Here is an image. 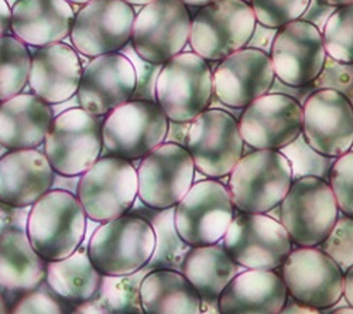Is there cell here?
Instances as JSON below:
<instances>
[{
  "mask_svg": "<svg viewBox=\"0 0 353 314\" xmlns=\"http://www.w3.org/2000/svg\"><path fill=\"white\" fill-rule=\"evenodd\" d=\"M86 218L77 195L51 188L30 207L26 233L44 261H60L82 244Z\"/></svg>",
  "mask_w": 353,
  "mask_h": 314,
  "instance_id": "6da1fadb",
  "label": "cell"
},
{
  "mask_svg": "<svg viewBox=\"0 0 353 314\" xmlns=\"http://www.w3.org/2000/svg\"><path fill=\"white\" fill-rule=\"evenodd\" d=\"M291 183V167L281 152L253 149L234 164L226 186L236 211L266 213L281 204Z\"/></svg>",
  "mask_w": 353,
  "mask_h": 314,
  "instance_id": "7a4b0ae2",
  "label": "cell"
},
{
  "mask_svg": "<svg viewBox=\"0 0 353 314\" xmlns=\"http://www.w3.org/2000/svg\"><path fill=\"white\" fill-rule=\"evenodd\" d=\"M156 246L152 225L134 214L101 222L88 242L94 266L109 276L130 275L150 261Z\"/></svg>",
  "mask_w": 353,
  "mask_h": 314,
  "instance_id": "3957f363",
  "label": "cell"
},
{
  "mask_svg": "<svg viewBox=\"0 0 353 314\" xmlns=\"http://www.w3.org/2000/svg\"><path fill=\"white\" fill-rule=\"evenodd\" d=\"M103 117H95L81 106L57 113L46 139L44 155L55 173L81 176L99 157Z\"/></svg>",
  "mask_w": 353,
  "mask_h": 314,
  "instance_id": "277c9868",
  "label": "cell"
},
{
  "mask_svg": "<svg viewBox=\"0 0 353 314\" xmlns=\"http://www.w3.org/2000/svg\"><path fill=\"white\" fill-rule=\"evenodd\" d=\"M168 122L157 102L130 99L103 118L101 156L140 160L164 144Z\"/></svg>",
  "mask_w": 353,
  "mask_h": 314,
  "instance_id": "5b68a950",
  "label": "cell"
},
{
  "mask_svg": "<svg viewBox=\"0 0 353 314\" xmlns=\"http://www.w3.org/2000/svg\"><path fill=\"white\" fill-rule=\"evenodd\" d=\"M254 24V13L245 0H214L191 16V51L207 61H221L246 47Z\"/></svg>",
  "mask_w": 353,
  "mask_h": 314,
  "instance_id": "8992f818",
  "label": "cell"
},
{
  "mask_svg": "<svg viewBox=\"0 0 353 314\" xmlns=\"http://www.w3.org/2000/svg\"><path fill=\"white\" fill-rule=\"evenodd\" d=\"M212 95V68L194 51L176 54L161 66L156 101L170 121L191 122L210 106Z\"/></svg>",
  "mask_w": 353,
  "mask_h": 314,
  "instance_id": "52a82bcc",
  "label": "cell"
},
{
  "mask_svg": "<svg viewBox=\"0 0 353 314\" xmlns=\"http://www.w3.org/2000/svg\"><path fill=\"white\" fill-rule=\"evenodd\" d=\"M280 207V222L294 246L319 245L341 214L328 181L318 177L294 180Z\"/></svg>",
  "mask_w": 353,
  "mask_h": 314,
  "instance_id": "ba28073f",
  "label": "cell"
},
{
  "mask_svg": "<svg viewBox=\"0 0 353 314\" xmlns=\"http://www.w3.org/2000/svg\"><path fill=\"white\" fill-rule=\"evenodd\" d=\"M239 122L229 112L207 108L190 124L185 149L195 170L208 179H225L243 156Z\"/></svg>",
  "mask_w": 353,
  "mask_h": 314,
  "instance_id": "9c48e42d",
  "label": "cell"
},
{
  "mask_svg": "<svg viewBox=\"0 0 353 314\" xmlns=\"http://www.w3.org/2000/svg\"><path fill=\"white\" fill-rule=\"evenodd\" d=\"M234 215L226 183L208 177L194 181L174 207L176 233L191 246L221 242Z\"/></svg>",
  "mask_w": 353,
  "mask_h": 314,
  "instance_id": "30bf717a",
  "label": "cell"
},
{
  "mask_svg": "<svg viewBox=\"0 0 353 314\" xmlns=\"http://www.w3.org/2000/svg\"><path fill=\"white\" fill-rule=\"evenodd\" d=\"M77 197L88 218L114 219L129 213L137 198V170L126 159L101 156L81 175Z\"/></svg>",
  "mask_w": 353,
  "mask_h": 314,
  "instance_id": "8fae6325",
  "label": "cell"
},
{
  "mask_svg": "<svg viewBox=\"0 0 353 314\" xmlns=\"http://www.w3.org/2000/svg\"><path fill=\"white\" fill-rule=\"evenodd\" d=\"M221 244L242 268L261 271H277L294 246L283 224L264 213L234 215Z\"/></svg>",
  "mask_w": 353,
  "mask_h": 314,
  "instance_id": "7c38bea8",
  "label": "cell"
},
{
  "mask_svg": "<svg viewBox=\"0 0 353 314\" xmlns=\"http://www.w3.org/2000/svg\"><path fill=\"white\" fill-rule=\"evenodd\" d=\"M191 13L180 0H154L134 16L130 43L143 60L164 64L185 50Z\"/></svg>",
  "mask_w": 353,
  "mask_h": 314,
  "instance_id": "4fadbf2b",
  "label": "cell"
},
{
  "mask_svg": "<svg viewBox=\"0 0 353 314\" xmlns=\"http://www.w3.org/2000/svg\"><path fill=\"white\" fill-rule=\"evenodd\" d=\"M137 197L152 208L175 207L195 181V164L184 146L164 141L137 166Z\"/></svg>",
  "mask_w": 353,
  "mask_h": 314,
  "instance_id": "5bb4252c",
  "label": "cell"
},
{
  "mask_svg": "<svg viewBox=\"0 0 353 314\" xmlns=\"http://www.w3.org/2000/svg\"><path fill=\"white\" fill-rule=\"evenodd\" d=\"M279 269L287 295L319 311L342 296L343 272L318 246H292Z\"/></svg>",
  "mask_w": 353,
  "mask_h": 314,
  "instance_id": "9a60e30c",
  "label": "cell"
},
{
  "mask_svg": "<svg viewBox=\"0 0 353 314\" xmlns=\"http://www.w3.org/2000/svg\"><path fill=\"white\" fill-rule=\"evenodd\" d=\"M134 16L125 0H91L75 13L68 37L86 59L116 52L130 41Z\"/></svg>",
  "mask_w": 353,
  "mask_h": 314,
  "instance_id": "2e32d148",
  "label": "cell"
},
{
  "mask_svg": "<svg viewBox=\"0 0 353 314\" xmlns=\"http://www.w3.org/2000/svg\"><path fill=\"white\" fill-rule=\"evenodd\" d=\"M241 136L252 149L280 150L303 132V105L283 94H264L243 108Z\"/></svg>",
  "mask_w": 353,
  "mask_h": 314,
  "instance_id": "e0dca14e",
  "label": "cell"
},
{
  "mask_svg": "<svg viewBox=\"0 0 353 314\" xmlns=\"http://www.w3.org/2000/svg\"><path fill=\"white\" fill-rule=\"evenodd\" d=\"M321 155L338 157L353 146L352 102L338 91L315 90L303 104V132Z\"/></svg>",
  "mask_w": 353,
  "mask_h": 314,
  "instance_id": "ac0fdd59",
  "label": "cell"
},
{
  "mask_svg": "<svg viewBox=\"0 0 353 314\" xmlns=\"http://www.w3.org/2000/svg\"><path fill=\"white\" fill-rule=\"evenodd\" d=\"M269 55L276 78L291 87L312 84L327 59L321 32L300 19L279 28Z\"/></svg>",
  "mask_w": 353,
  "mask_h": 314,
  "instance_id": "d6986e66",
  "label": "cell"
},
{
  "mask_svg": "<svg viewBox=\"0 0 353 314\" xmlns=\"http://www.w3.org/2000/svg\"><path fill=\"white\" fill-rule=\"evenodd\" d=\"M136 90L133 64L119 51L94 57L82 67L77 99L82 109L95 117L132 99Z\"/></svg>",
  "mask_w": 353,
  "mask_h": 314,
  "instance_id": "ffe728a7",
  "label": "cell"
},
{
  "mask_svg": "<svg viewBox=\"0 0 353 314\" xmlns=\"http://www.w3.org/2000/svg\"><path fill=\"white\" fill-rule=\"evenodd\" d=\"M274 78L270 55L243 47L215 66L212 71L214 95L226 106L243 109L268 94Z\"/></svg>",
  "mask_w": 353,
  "mask_h": 314,
  "instance_id": "44dd1931",
  "label": "cell"
},
{
  "mask_svg": "<svg viewBox=\"0 0 353 314\" xmlns=\"http://www.w3.org/2000/svg\"><path fill=\"white\" fill-rule=\"evenodd\" d=\"M82 67L79 54L70 44H47L32 55L27 84L48 105L64 104L77 95Z\"/></svg>",
  "mask_w": 353,
  "mask_h": 314,
  "instance_id": "7402d4cb",
  "label": "cell"
},
{
  "mask_svg": "<svg viewBox=\"0 0 353 314\" xmlns=\"http://www.w3.org/2000/svg\"><path fill=\"white\" fill-rule=\"evenodd\" d=\"M54 180V170L37 149L8 150L0 157V203L10 207H32Z\"/></svg>",
  "mask_w": 353,
  "mask_h": 314,
  "instance_id": "603a6c76",
  "label": "cell"
},
{
  "mask_svg": "<svg viewBox=\"0 0 353 314\" xmlns=\"http://www.w3.org/2000/svg\"><path fill=\"white\" fill-rule=\"evenodd\" d=\"M74 17L68 0H17L12 8L10 30L26 46L43 47L64 41Z\"/></svg>",
  "mask_w": 353,
  "mask_h": 314,
  "instance_id": "cb8c5ba5",
  "label": "cell"
},
{
  "mask_svg": "<svg viewBox=\"0 0 353 314\" xmlns=\"http://www.w3.org/2000/svg\"><path fill=\"white\" fill-rule=\"evenodd\" d=\"M285 284L276 271L243 269L219 295L221 314H280Z\"/></svg>",
  "mask_w": 353,
  "mask_h": 314,
  "instance_id": "d4e9b609",
  "label": "cell"
},
{
  "mask_svg": "<svg viewBox=\"0 0 353 314\" xmlns=\"http://www.w3.org/2000/svg\"><path fill=\"white\" fill-rule=\"evenodd\" d=\"M52 119V105L33 92H20L0 102V145L8 150L37 149Z\"/></svg>",
  "mask_w": 353,
  "mask_h": 314,
  "instance_id": "484cf974",
  "label": "cell"
},
{
  "mask_svg": "<svg viewBox=\"0 0 353 314\" xmlns=\"http://www.w3.org/2000/svg\"><path fill=\"white\" fill-rule=\"evenodd\" d=\"M46 264L26 228L12 226L0 234V289L23 295L39 288L46 279Z\"/></svg>",
  "mask_w": 353,
  "mask_h": 314,
  "instance_id": "4316f807",
  "label": "cell"
},
{
  "mask_svg": "<svg viewBox=\"0 0 353 314\" xmlns=\"http://www.w3.org/2000/svg\"><path fill=\"white\" fill-rule=\"evenodd\" d=\"M145 314H201V297L187 277L172 269H153L140 284Z\"/></svg>",
  "mask_w": 353,
  "mask_h": 314,
  "instance_id": "83f0119b",
  "label": "cell"
},
{
  "mask_svg": "<svg viewBox=\"0 0 353 314\" xmlns=\"http://www.w3.org/2000/svg\"><path fill=\"white\" fill-rule=\"evenodd\" d=\"M44 282L57 296L77 304L98 295L102 273L94 266L88 246L81 244L67 258L46 264Z\"/></svg>",
  "mask_w": 353,
  "mask_h": 314,
  "instance_id": "f1b7e54d",
  "label": "cell"
},
{
  "mask_svg": "<svg viewBox=\"0 0 353 314\" xmlns=\"http://www.w3.org/2000/svg\"><path fill=\"white\" fill-rule=\"evenodd\" d=\"M243 269L230 258L223 245L216 242L192 246L183 262L181 273L201 299H215Z\"/></svg>",
  "mask_w": 353,
  "mask_h": 314,
  "instance_id": "f546056e",
  "label": "cell"
},
{
  "mask_svg": "<svg viewBox=\"0 0 353 314\" xmlns=\"http://www.w3.org/2000/svg\"><path fill=\"white\" fill-rule=\"evenodd\" d=\"M129 214L139 215L149 222L156 235V246L150 261L147 262V269H172L181 272L183 262L191 245L184 242L176 233L174 222V207L157 210L145 206L137 197Z\"/></svg>",
  "mask_w": 353,
  "mask_h": 314,
  "instance_id": "4dcf8cb0",
  "label": "cell"
},
{
  "mask_svg": "<svg viewBox=\"0 0 353 314\" xmlns=\"http://www.w3.org/2000/svg\"><path fill=\"white\" fill-rule=\"evenodd\" d=\"M150 269L145 266L130 275H102V284L94 297L108 314H144L140 303V284Z\"/></svg>",
  "mask_w": 353,
  "mask_h": 314,
  "instance_id": "1f68e13d",
  "label": "cell"
},
{
  "mask_svg": "<svg viewBox=\"0 0 353 314\" xmlns=\"http://www.w3.org/2000/svg\"><path fill=\"white\" fill-rule=\"evenodd\" d=\"M32 55L13 36L0 37V102L20 94L28 82Z\"/></svg>",
  "mask_w": 353,
  "mask_h": 314,
  "instance_id": "d6a6232c",
  "label": "cell"
},
{
  "mask_svg": "<svg viewBox=\"0 0 353 314\" xmlns=\"http://www.w3.org/2000/svg\"><path fill=\"white\" fill-rule=\"evenodd\" d=\"M325 52L331 59L353 64V5L336 8L321 30Z\"/></svg>",
  "mask_w": 353,
  "mask_h": 314,
  "instance_id": "836d02e7",
  "label": "cell"
},
{
  "mask_svg": "<svg viewBox=\"0 0 353 314\" xmlns=\"http://www.w3.org/2000/svg\"><path fill=\"white\" fill-rule=\"evenodd\" d=\"M279 152H281L290 163L292 181L303 177H318L328 181L331 166L336 159L314 150L303 133Z\"/></svg>",
  "mask_w": 353,
  "mask_h": 314,
  "instance_id": "e575fe53",
  "label": "cell"
},
{
  "mask_svg": "<svg viewBox=\"0 0 353 314\" xmlns=\"http://www.w3.org/2000/svg\"><path fill=\"white\" fill-rule=\"evenodd\" d=\"M323 253L336 262L345 273L353 268V219L346 214H339L328 237L316 245Z\"/></svg>",
  "mask_w": 353,
  "mask_h": 314,
  "instance_id": "d590c367",
  "label": "cell"
},
{
  "mask_svg": "<svg viewBox=\"0 0 353 314\" xmlns=\"http://www.w3.org/2000/svg\"><path fill=\"white\" fill-rule=\"evenodd\" d=\"M308 3L310 0H249L256 21L273 28L299 20Z\"/></svg>",
  "mask_w": 353,
  "mask_h": 314,
  "instance_id": "8d00e7d4",
  "label": "cell"
},
{
  "mask_svg": "<svg viewBox=\"0 0 353 314\" xmlns=\"http://www.w3.org/2000/svg\"><path fill=\"white\" fill-rule=\"evenodd\" d=\"M74 304L57 296L46 282L39 288L23 293L9 308L12 314H64L72 313Z\"/></svg>",
  "mask_w": 353,
  "mask_h": 314,
  "instance_id": "74e56055",
  "label": "cell"
},
{
  "mask_svg": "<svg viewBox=\"0 0 353 314\" xmlns=\"http://www.w3.org/2000/svg\"><path fill=\"white\" fill-rule=\"evenodd\" d=\"M328 184L342 214L353 217V150L338 156L331 166Z\"/></svg>",
  "mask_w": 353,
  "mask_h": 314,
  "instance_id": "f35d334b",
  "label": "cell"
},
{
  "mask_svg": "<svg viewBox=\"0 0 353 314\" xmlns=\"http://www.w3.org/2000/svg\"><path fill=\"white\" fill-rule=\"evenodd\" d=\"M121 54H123L126 59L133 64L134 74H136V90L132 95V99H140V101H156V81L159 77V72L161 70L163 64H153L143 60L141 57L136 54L133 50L132 43H126L121 50Z\"/></svg>",
  "mask_w": 353,
  "mask_h": 314,
  "instance_id": "ab89813d",
  "label": "cell"
},
{
  "mask_svg": "<svg viewBox=\"0 0 353 314\" xmlns=\"http://www.w3.org/2000/svg\"><path fill=\"white\" fill-rule=\"evenodd\" d=\"M312 90H334L353 102V64L335 61L327 55L318 77L311 84Z\"/></svg>",
  "mask_w": 353,
  "mask_h": 314,
  "instance_id": "60d3db41",
  "label": "cell"
},
{
  "mask_svg": "<svg viewBox=\"0 0 353 314\" xmlns=\"http://www.w3.org/2000/svg\"><path fill=\"white\" fill-rule=\"evenodd\" d=\"M335 9H336L335 6L323 3L321 0H310V3L304 10V13L301 14L300 20L311 23L321 32L323 26H325L327 20L330 19V16L335 12Z\"/></svg>",
  "mask_w": 353,
  "mask_h": 314,
  "instance_id": "b9f144b4",
  "label": "cell"
},
{
  "mask_svg": "<svg viewBox=\"0 0 353 314\" xmlns=\"http://www.w3.org/2000/svg\"><path fill=\"white\" fill-rule=\"evenodd\" d=\"M28 211H30V207L16 208L0 203V234L5 233L12 226L26 228Z\"/></svg>",
  "mask_w": 353,
  "mask_h": 314,
  "instance_id": "7bdbcfd3",
  "label": "cell"
},
{
  "mask_svg": "<svg viewBox=\"0 0 353 314\" xmlns=\"http://www.w3.org/2000/svg\"><path fill=\"white\" fill-rule=\"evenodd\" d=\"M279 28H273V27H268V26H263L259 21H256L254 24V30L246 44V47L249 48H256L264 52H270L272 46H273V40L277 35Z\"/></svg>",
  "mask_w": 353,
  "mask_h": 314,
  "instance_id": "ee69618b",
  "label": "cell"
},
{
  "mask_svg": "<svg viewBox=\"0 0 353 314\" xmlns=\"http://www.w3.org/2000/svg\"><path fill=\"white\" fill-rule=\"evenodd\" d=\"M312 87L310 85H304V87H291V85H287L281 82L279 78H274L272 87L269 90L270 94H283L287 97H291L296 101H299L301 105L305 102L308 95L312 92Z\"/></svg>",
  "mask_w": 353,
  "mask_h": 314,
  "instance_id": "f6af8a7d",
  "label": "cell"
},
{
  "mask_svg": "<svg viewBox=\"0 0 353 314\" xmlns=\"http://www.w3.org/2000/svg\"><path fill=\"white\" fill-rule=\"evenodd\" d=\"M190 124L191 122L170 121L168 122V130H167L164 141H168V144H175V145H180V146L185 148V137H187Z\"/></svg>",
  "mask_w": 353,
  "mask_h": 314,
  "instance_id": "bcb514c9",
  "label": "cell"
},
{
  "mask_svg": "<svg viewBox=\"0 0 353 314\" xmlns=\"http://www.w3.org/2000/svg\"><path fill=\"white\" fill-rule=\"evenodd\" d=\"M81 176H64L54 171V180L51 184V188L55 190H64L74 195L78 194V186H79Z\"/></svg>",
  "mask_w": 353,
  "mask_h": 314,
  "instance_id": "7dc6e473",
  "label": "cell"
},
{
  "mask_svg": "<svg viewBox=\"0 0 353 314\" xmlns=\"http://www.w3.org/2000/svg\"><path fill=\"white\" fill-rule=\"evenodd\" d=\"M321 311L318 308H314L308 304H304L296 299H292L291 296L287 295L285 303L280 311V314H319Z\"/></svg>",
  "mask_w": 353,
  "mask_h": 314,
  "instance_id": "c3c4849f",
  "label": "cell"
},
{
  "mask_svg": "<svg viewBox=\"0 0 353 314\" xmlns=\"http://www.w3.org/2000/svg\"><path fill=\"white\" fill-rule=\"evenodd\" d=\"M10 17L12 9L9 8L6 0H0V37L6 36L10 30Z\"/></svg>",
  "mask_w": 353,
  "mask_h": 314,
  "instance_id": "681fc988",
  "label": "cell"
},
{
  "mask_svg": "<svg viewBox=\"0 0 353 314\" xmlns=\"http://www.w3.org/2000/svg\"><path fill=\"white\" fill-rule=\"evenodd\" d=\"M342 296L346 299L347 304L353 307V269L349 268L343 273V291Z\"/></svg>",
  "mask_w": 353,
  "mask_h": 314,
  "instance_id": "f907efd6",
  "label": "cell"
},
{
  "mask_svg": "<svg viewBox=\"0 0 353 314\" xmlns=\"http://www.w3.org/2000/svg\"><path fill=\"white\" fill-rule=\"evenodd\" d=\"M201 314H221L218 297L201 299Z\"/></svg>",
  "mask_w": 353,
  "mask_h": 314,
  "instance_id": "816d5d0a",
  "label": "cell"
},
{
  "mask_svg": "<svg viewBox=\"0 0 353 314\" xmlns=\"http://www.w3.org/2000/svg\"><path fill=\"white\" fill-rule=\"evenodd\" d=\"M322 314H352V306H342V307H328L321 310Z\"/></svg>",
  "mask_w": 353,
  "mask_h": 314,
  "instance_id": "f5cc1de1",
  "label": "cell"
},
{
  "mask_svg": "<svg viewBox=\"0 0 353 314\" xmlns=\"http://www.w3.org/2000/svg\"><path fill=\"white\" fill-rule=\"evenodd\" d=\"M180 2H183L188 9H198L214 2V0H180Z\"/></svg>",
  "mask_w": 353,
  "mask_h": 314,
  "instance_id": "db71d44e",
  "label": "cell"
},
{
  "mask_svg": "<svg viewBox=\"0 0 353 314\" xmlns=\"http://www.w3.org/2000/svg\"><path fill=\"white\" fill-rule=\"evenodd\" d=\"M321 2L335 6V8H341V6H347V5H353V0H321Z\"/></svg>",
  "mask_w": 353,
  "mask_h": 314,
  "instance_id": "11a10c76",
  "label": "cell"
},
{
  "mask_svg": "<svg viewBox=\"0 0 353 314\" xmlns=\"http://www.w3.org/2000/svg\"><path fill=\"white\" fill-rule=\"evenodd\" d=\"M264 214H268L269 217H272V218L276 219V221H280V217H281V207H280V204H277V206H274L273 208L268 210Z\"/></svg>",
  "mask_w": 353,
  "mask_h": 314,
  "instance_id": "9f6ffc18",
  "label": "cell"
},
{
  "mask_svg": "<svg viewBox=\"0 0 353 314\" xmlns=\"http://www.w3.org/2000/svg\"><path fill=\"white\" fill-rule=\"evenodd\" d=\"M6 313H9V304L5 300L2 292H0V314H6Z\"/></svg>",
  "mask_w": 353,
  "mask_h": 314,
  "instance_id": "6f0895ef",
  "label": "cell"
},
{
  "mask_svg": "<svg viewBox=\"0 0 353 314\" xmlns=\"http://www.w3.org/2000/svg\"><path fill=\"white\" fill-rule=\"evenodd\" d=\"M125 2L129 3V5H132V6H144V5H147V3L154 2V0H125Z\"/></svg>",
  "mask_w": 353,
  "mask_h": 314,
  "instance_id": "680465c9",
  "label": "cell"
},
{
  "mask_svg": "<svg viewBox=\"0 0 353 314\" xmlns=\"http://www.w3.org/2000/svg\"><path fill=\"white\" fill-rule=\"evenodd\" d=\"M70 3H74V5H85V3H88V2H91V0H68Z\"/></svg>",
  "mask_w": 353,
  "mask_h": 314,
  "instance_id": "91938a15",
  "label": "cell"
},
{
  "mask_svg": "<svg viewBox=\"0 0 353 314\" xmlns=\"http://www.w3.org/2000/svg\"><path fill=\"white\" fill-rule=\"evenodd\" d=\"M6 152H8V149H6V148H3L2 145H0V157H2Z\"/></svg>",
  "mask_w": 353,
  "mask_h": 314,
  "instance_id": "94428289",
  "label": "cell"
},
{
  "mask_svg": "<svg viewBox=\"0 0 353 314\" xmlns=\"http://www.w3.org/2000/svg\"><path fill=\"white\" fill-rule=\"evenodd\" d=\"M245 2H248V3H249V0H245Z\"/></svg>",
  "mask_w": 353,
  "mask_h": 314,
  "instance_id": "6125c7cd",
  "label": "cell"
}]
</instances>
